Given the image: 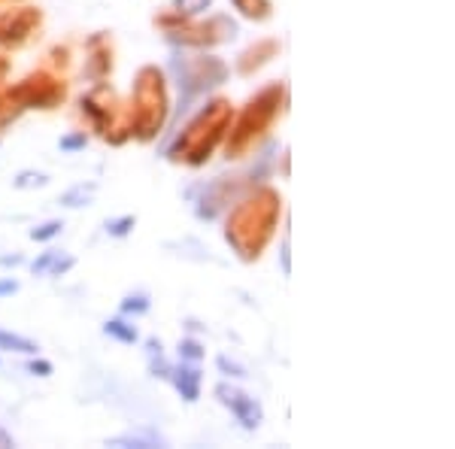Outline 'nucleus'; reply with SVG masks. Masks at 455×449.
Instances as JSON below:
<instances>
[{
	"label": "nucleus",
	"instance_id": "a211bd4d",
	"mask_svg": "<svg viewBox=\"0 0 455 449\" xmlns=\"http://www.w3.org/2000/svg\"><path fill=\"white\" fill-rule=\"evenodd\" d=\"M0 446H13V437H9L4 428H0Z\"/></svg>",
	"mask_w": 455,
	"mask_h": 449
},
{
	"label": "nucleus",
	"instance_id": "ddd939ff",
	"mask_svg": "<svg viewBox=\"0 0 455 449\" xmlns=\"http://www.w3.org/2000/svg\"><path fill=\"white\" fill-rule=\"evenodd\" d=\"M16 185L18 188H31V185H46V176L43 173H21L16 179Z\"/></svg>",
	"mask_w": 455,
	"mask_h": 449
},
{
	"label": "nucleus",
	"instance_id": "dca6fc26",
	"mask_svg": "<svg viewBox=\"0 0 455 449\" xmlns=\"http://www.w3.org/2000/svg\"><path fill=\"white\" fill-rule=\"evenodd\" d=\"M79 146H85V137H64L61 140V149H79Z\"/></svg>",
	"mask_w": 455,
	"mask_h": 449
},
{
	"label": "nucleus",
	"instance_id": "7ed1b4c3",
	"mask_svg": "<svg viewBox=\"0 0 455 449\" xmlns=\"http://www.w3.org/2000/svg\"><path fill=\"white\" fill-rule=\"evenodd\" d=\"M0 346H4V350L25 352V355L37 352V343H33V340H28V337H18V334H9V331H0Z\"/></svg>",
	"mask_w": 455,
	"mask_h": 449
},
{
	"label": "nucleus",
	"instance_id": "423d86ee",
	"mask_svg": "<svg viewBox=\"0 0 455 449\" xmlns=\"http://www.w3.org/2000/svg\"><path fill=\"white\" fill-rule=\"evenodd\" d=\"M161 440L155 437H140V434H124V437H112L109 446H158Z\"/></svg>",
	"mask_w": 455,
	"mask_h": 449
},
{
	"label": "nucleus",
	"instance_id": "f8f14e48",
	"mask_svg": "<svg viewBox=\"0 0 455 449\" xmlns=\"http://www.w3.org/2000/svg\"><path fill=\"white\" fill-rule=\"evenodd\" d=\"M55 255H58V252H55V249H49V252H43V255L37 258V261L31 264V271H33V274H46V271H49V264L55 261Z\"/></svg>",
	"mask_w": 455,
	"mask_h": 449
},
{
	"label": "nucleus",
	"instance_id": "1a4fd4ad",
	"mask_svg": "<svg viewBox=\"0 0 455 449\" xmlns=\"http://www.w3.org/2000/svg\"><path fill=\"white\" fill-rule=\"evenodd\" d=\"M134 228V216H122V219H116V222H109L107 224V231L112 234V237H124Z\"/></svg>",
	"mask_w": 455,
	"mask_h": 449
},
{
	"label": "nucleus",
	"instance_id": "f03ea898",
	"mask_svg": "<svg viewBox=\"0 0 455 449\" xmlns=\"http://www.w3.org/2000/svg\"><path fill=\"white\" fill-rule=\"evenodd\" d=\"M173 377V386L179 389V395L186 398L188 404H195L200 395V370L195 364H179L176 370H170Z\"/></svg>",
	"mask_w": 455,
	"mask_h": 449
},
{
	"label": "nucleus",
	"instance_id": "9b49d317",
	"mask_svg": "<svg viewBox=\"0 0 455 449\" xmlns=\"http://www.w3.org/2000/svg\"><path fill=\"white\" fill-rule=\"evenodd\" d=\"M76 261H73V258L70 255H67V258H61V252L58 255H55V261L49 264V271H46V274H52V276H58V274H64V271H70V267H73Z\"/></svg>",
	"mask_w": 455,
	"mask_h": 449
},
{
	"label": "nucleus",
	"instance_id": "6ab92c4d",
	"mask_svg": "<svg viewBox=\"0 0 455 449\" xmlns=\"http://www.w3.org/2000/svg\"><path fill=\"white\" fill-rule=\"evenodd\" d=\"M4 264H21V255H6V258H0Z\"/></svg>",
	"mask_w": 455,
	"mask_h": 449
},
{
	"label": "nucleus",
	"instance_id": "20e7f679",
	"mask_svg": "<svg viewBox=\"0 0 455 449\" xmlns=\"http://www.w3.org/2000/svg\"><path fill=\"white\" fill-rule=\"evenodd\" d=\"M104 331L109 337H116V340H122V343H136V328H134V325H128V322H122V319L107 322Z\"/></svg>",
	"mask_w": 455,
	"mask_h": 449
},
{
	"label": "nucleus",
	"instance_id": "f3484780",
	"mask_svg": "<svg viewBox=\"0 0 455 449\" xmlns=\"http://www.w3.org/2000/svg\"><path fill=\"white\" fill-rule=\"evenodd\" d=\"M13 291H18L16 279H4V283H0V295H13Z\"/></svg>",
	"mask_w": 455,
	"mask_h": 449
},
{
	"label": "nucleus",
	"instance_id": "39448f33",
	"mask_svg": "<svg viewBox=\"0 0 455 449\" xmlns=\"http://www.w3.org/2000/svg\"><path fill=\"white\" fill-rule=\"evenodd\" d=\"M95 183L91 185H76V188H70V192H67L64 198H61V204L64 207H82V204H88V198L95 195Z\"/></svg>",
	"mask_w": 455,
	"mask_h": 449
},
{
	"label": "nucleus",
	"instance_id": "9d476101",
	"mask_svg": "<svg viewBox=\"0 0 455 449\" xmlns=\"http://www.w3.org/2000/svg\"><path fill=\"white\" fill-rule=\"evenodd\" d=\"M146 310H149V301H146L143 295L122 301V313H146Z\"/></svg>",
	"mask_w": 455,
	"mask_h": 449
},
{
	"label": "nucleus",
	"instance_id": "6e6552de",
	"mask_svg": "<svg viewBox=\"0 0 455 449\" xmlns=\"http://www.w3.org/2000/svg\"><path fill=\"white\" fill-rule=\"evenodd\" d=\"M200 355H203V350L195 340H182L179 343V358H182V362H198Z\"/></svg>",
	"mask_w": 455,
	"mask_h": 449
},
{
	"label": "nucleus",
	"instance_id": "0eeeda50",
	"mask_svg": "<svg viewBox=\"0 0 455 449\" xmlns=\"http://www.w3.org/2000/svg\"><path fill=\"white\" fill-rule=\"evenodd\" d=\"M64 224L61 222H49V224H43V228H33L31 231V240H52V237H58Z\"/></svg>",
	"mask_w": 455,
	"mask_h": 449
},
{
	"label": "nucleus",
	"instance_id": "f257e3e1",
	"mask_svg": "<svg viewBox=\"0 0 455 449\" xmlns=\"http://www.w3.org/2000/svg\"><path fill=\"white\" fill-rule=\"evenodd\" d=\"M215 395H219V401L225 404V407L234 410V416L240 419L243 428H249V431L258 428V422H261V407H258L255 398H246L243 391L228 389V386H219V389H215Z\"/></svg>",
	"mask_w": 455,
	"mask_h": 449
},
{
	"label": "nucleus",
	"instance_id": "2eb2a0df",
	"mask_svg": "<svg viewBox=\"0 0 455 449\" xmlns=\"http://www.w3.org/2000/svg\"><path fill=\"white\" fill-rule=\"evenodd\" d=\"M28 370H31V374H37V377H49L52 374V364L49 362H31Z\"/></svg>",
	"mask_w": 455,
	"mask_h": 449
},
{
	"label": "nucleus",
	"instance_id": "4468645a",
	"mask_svg": "<svg viewBox=\"0 0 455 449\" xmlns=\"http://www.w3.org/2000/svg\"><path fill=\"white\" fill-rule=\"evenodd\" d=\"M219 367L225 370V374H228V377H240V379L246 377V370H243L240 364H234V362H228V358H225V355L219 358Z\"/></svg>",
	"mask_w": 455,
	"mask_h": 449
}]
</instances>
